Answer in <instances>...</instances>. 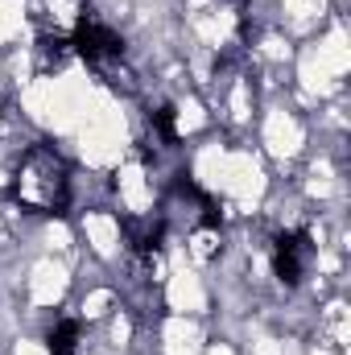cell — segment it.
Here are the masks:
<instances>
[{
  "label": "cell",
  "mask_w": 351,
  "mask_h": 355,
  "mask_svg": "<svg viewBox=\"0 0 351 355\" xmlns=\"http://www.w3.org/2000/svg\"><path fill=\"white\" fill-rule=\"evenodd\" d=\"M17 198L33 211H54L67 202V170L54 153L33 149L25 166L17 170Z\"/></svg>",
  "instance_id": "cell-1"
}]
</instances>
